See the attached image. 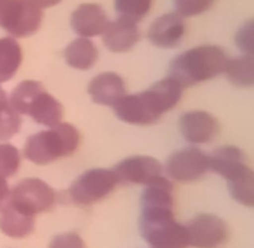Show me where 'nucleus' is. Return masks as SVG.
<instances>
[{"instance_id": "dca6fc26", "label": "nucleus", "mask_w": 254, "mask_h": 248, "mask_svg": "<svg viewBox=\"0 0 254 248\" xmlns=\"http://www.w3.org/2000/svg\"><path fill=\"white\" fill-rule=\"evenodd\" d=\"M126 83L119 74L114 72H104L91 81L88 93L94 103L114 107L119 99L126 96Z\"/></svg>"}, {"instance_id": "393cba45", "label": "nucleus", "mask_w": 254, "mask_h": 248, "mask_svg": "<svg viewBox=\"0 0 254 248\" xmlns=\"http://www.w3.org/2000/svg\"><path fill=\"white\" fill-rule=\"evenodd\" d=\"M20 168V153L14 145L0 144V178L6 179L15 175Z\"/></svg>"}, {"instance_id": "aec40b11", "label": "nucleus", "mask_w": 254, "mask_h": 248, "mask_svg": "<svg viewBox=\"0 0 254 248\" xmlns=\"http://www.w3.org/2000/svg\"><path fill=\"white\" fill-rule=\"evenodd\" d=\"M22 62L21 46L11 36L0 39V83L11 79Z\"/></svg>"}, {"instance_id": "4be33fe9", "label": "nucleus", "mask_w": 254, "mask_h": 248, "mask_svg": "<svg viewBox=\"0 0 254 248\" xmlns=\"http://www.w3.org/2000/svg\"><path fill=\"white\" fill-rule=\"evenodd\" d=\"M231 196L246 207L254 208V169L248 166L237 178L228 181Z\"/></svg>"}, {"instance_id": "a211bd4d", "label": "nucleus", "mask_w": 254, "mask_h": 248, "mask_svg": "<svg viewBox=\"0 0 254 248\" xmlns=\"http://www.w3.org/2000/svg\"><path fill=\"white\" fill-rule=\"evenodd\" d=\"M35 217L7 201L0 210V230L11 238H25L34 232Z\"/></svg>"}, {"instance_id": "7c9ffc66", "label": "nucleus", "mask_w": 254, "mask_h": 248, "mask_svg": "<svg viewBox=\"0 0 254 248\" xmlns=\"http://www.w3.org/2000/svg\"><path fill=\"white\" fill-rule=\"evenodd\" d=\"M11 2H12V0H0V20L2 19V16L5 15L6 10L9 9V6Z\"/></svg>"}, {"instance_id": "f257e3e1", "label": "nucleus", "mask_w": 254, "mask_h": 248, "mask_svg": "<svg viewBox=\"0 0 254 248\" xmlns=\"http://www.w3.org/2000/svg\"><path fill=\"white\" fill-rule=\"evenodd\" d=\"M174 186L159 176L141 195L140 232L150 248H189L186 226L174 216Z\"/></svg>"}, {"instance_id": "f3484780", "label": "nucleus", "mask_w": 254, "mask_h": 248, "mask_svg": "<svg viewBox=\"0 0 254 248\" xmlns=\"http://www.w3.org/2000/svg\"><path fill=\"white\" fill-rule=\"evenodd\" d=\"M25 114L31 117L36 123L47 126H55L61 123L64 117V108L61 103L49 92L42 88L37 92L30 104L27 106Z\"/></svg>"}, {"instance_id": "ddd939ff", "label": "nucleus", "mask_w": 254, "mask_h": 248, "mask_svg": "<svg viewBox=\"0 0 254 248\" xmlns=\"http://www.w3.org/2000/svg\"><path fill=\"white\" fill-rule=\"evenodd\" d=\"M180 129L184 138L193 144L210 143L220 130L218 122L205 111H191L180 118Z\"/></svg>"}, {"instance_id": "cd10ccee", "label": "nucleus", "mask_w": 254, "mask_h": 248, "mask_svg": "<svg viewBox=\"0 0 254 248\" xmlns=\"http://www.w3.org/2000/svg\"><path fill=\"white\" fill-rule=\"evenodd\" d=\"M49 248H87L86 243L79 235L74 232H66L52 238Z\"/></svg>"}, {"instance_id": "423d86ee", "label": "nucleus", "mask_w": 254, "mask_h": 248, "mask_svg": "<svg viewBox=\"0 0 254 248\" xmlns=\"http://www.w3.org/2000/svg\"><path fill=\"white\" fill-rule=\"evenodd\" d=\"M9 201L30 216L47 212L56 203V192L45 181L36 178L24 179L10 191Z\"/></svg>"}, {"instance_id": "2f4dec72", "label": "nucleus", "mask_w": 254, "mask_h": 248, "mask_svg": "<svg viewBox=\"0 0 254 248\" xmlns=\"http://www.w3.org/2000/svg\"><path fill=\"white\" fill-rule=\"evenodd\" d=\"M7 103H9V99H7L6 93H5L4 89L0 87V108H2L4 106H6Z\"/></svg>"}, {"instance_id": "6e6552de", "label": "nucleus", "mask_w": 254, "mask_h": 248, "mask_svg": "<svg viewBox=\"0 0 254 248\" xmlns=\"http://www.w3.org/2000/svg\"><path fill=\"white\" fill-rule=\"evenodd\" d=\"M44 19V10L29 0H12L11 5L0 21V27L11 37H29L39 31Z\"/></svg>"}, {"instance_id": "7ed1b4c3", "label": "nucleus", "mask_w": 254, "mask_h": 248, "mask_svg": "<svg viewBox=\"0 0 254 248\" xmlns=\"http://www.w3.org/2000/svg\"><path fill=\"white\" fill-rule=\"evenodd\" d=\"M228 60L225 50L216 45L192 47L174 59L170 77L175 78L184 88L191 87L223 73Z\"/></svg>"}, {"instance_id": "0eeeda50", "label": "nucleus", "mask_w": 254, "mask_h": 248, "mask_svg": "<svg viewBox=\"0 0 254 248\" xmlns=\"http://www.w3.org/2000/svg\"><path fill=\"white\" fill-rule=\"evenodd\" d=\"M186 226L190 246L196 248H221L227 243L230 228L221 217L210 213H202Z\"/></svg>"}, {"instance_id": "c85d7f7f", "label": "nucleus", "mask_w": 254, "mask_h": 248, "mask_svg": "<svg viewBox=\"0 0 254 248\" xmlns=\"http://www.w3.org/2000/svg\"><path fill=\"white\" fill-rule=\"evenodd\" d=\"M10 197V188L7 185L6 180L2 178H0V210L4 207L5 203L9 201Z\"/></svg>"}, {"instance_id": "6ab92c4d", "label": "nucleus", "mask_w": 254, "mask_h": 248, "mask_svg": "<svg viewBox=\"0 0 254 248\" xmlns=\"http://www.w3.org/2000/svg\"><path fill=\"white\" fill-rule=\"evenodd\" d=\"M64 59L73 68L86 71L96 64L98 60V50L89 39L77 37L64 49Z\"/></svg>"}, {"instance_id": "5701e85b", "label": "nucleus", "mask_w": 254, "mask_h": 248, "mask_svg": "<svg viewBox=\"0 0 254 248\" xmlns=\"http://www.w3.org/2000/svg\"><path fill=\"white\" fill-rule=\"evenodd\" d=\"M154 1L155 0H114V10L118 17L138 24L148 16Z\"/></svg>"}, {"instance_id": "4468645a", "label": "nucleus", "mask_w": 254, "mask_h": 248, "mask_svg": "<svg viewBox=\"0 0 254 248\" xmlns=\"http://www.w3.org/2000/svg\"><path fill=\"white\" fill-rule=\"evenodd\" d=\"M208 166L213 173L231 181L248 168L247 156L238 146L223 145L208 155Z\"/></svg>"}, {"instance_id": "9d476101", "label": "nucleus", "mask_w": 254, "mask_h": 248, "mask_svg": "<svg viewBox=\"0 0 254 248\" xmlns=\"http://www.w3.org/2000/svg\"><path fill=\"white\" fill-rule=\"evenodd\" d=\"M119 184H140L148 185L163 175V166L151 156H130L122 160L113 168Z\"/></svg>"}, {"instance_id": "f03ea898", "label": "nucleus", "mask_w": 254, "mask_h": 248, "mask_svg": "<svg viewBox=\"0 0 254 248\" xmlns=\"http://www.w3.org/2000/svg\"><path fill=\"white\" fill-rule=\"evenodd\" d=\"M184 87L173 77L156 82L148 91L138 94H126L113 107L121 121L136 125H149L161 118L164 113L178 106Z\"/></svg>"}, {"instance_id": "1a4fd4ad", "label": "nucleus", "mask_w": 254, "mask_h": 248, "mask_svg": "<svg viewBox=\"0 0 254 248\" xmlns=\"http://www.w3.org/2000/svg\"><path fill=\"white\" fill-rule=\"evenodd\" d=\"M208 155L197 148H186L171 154L166 161V173L179 183H191L202 178L207 170Z\"/></svg>"}, {"instance_id": "f8f14e48", "label": "nucleus", "mask_w": 254, "mask_h": 248, "mask_svg": "<svg viewBox=\"0 0 254 248\" xmlns=\"http://www.w3.org/2000/svg\"><path fill=\"white\" fill-rule=\"evenodd\" d=\"M108 24L106 10L96 2H83L71 14V27L79 37L102 36Z\"/></svg>"}, {"instance_id": "9b49d317", "label": "nucleus", "mask_w": 254, "mask_h": 248, "mask_svg": "<svg viewBox=\"0 0 254 248\" xmlns=\"http://www.w3.org/2000/svg\"><path fill=\"white\" fill-rule=\"evenodd\" d=\"M186 35L185 17L176 11L166 12L156 17L148 29V39L154 46L174 49L179 46Z\"/></svg>"}, {"instance_id": "39448f33", "label": "nucleus", "mask_w": 254, "mask_h": 248, "mask_svg": "<svg viewBox=\"0 0 254 248\" xmlns=\"http://www.w3.org/2000/svg\"><path fill=\"white\" fill-rule=\"evenodd\" d=\"M118 184L113 169H91L72 184L68 193L76 205L89 206L106 198Z\"/></svg>"}, {"instance_id": "b1692460", "label": "nucleus", "mask_w": 254, "mask_h": 248, "mask_svg": "<svg viewBox=\"0 0 254 248\" xmlns=\"http://www.w3.org/2000/svg\"><path fill=\"white\" fill-rule=\"evenodd\" d=\"M21 128V117L9 103L0 108V140H9Z\"/></svg>"}, {"instance_id": "c756f323", "label": "nucleus", "mask_w": 254, "mask_h": 248, "mask_svg": "<svg viewBox=\"0 0 254 248\" xmlns=\"http://www.w3.org/2000/svg\"><path fill=\"white\" fill-rule=\"evenodd\" d=\"M30 2L35 5V6L40 7L41 10L49 9V7L56 6L60 2H62V0H29Z\"/></svg>"}, {"instance_id": "2eb2a0df", "label": "nucleus", "mask_w": 254, "mask_h": 248, "mask_svg": "<svg viewBox=\"0 0 254 248\" xmlns=\"http://www.w3.org/2000/svg\"><path fill=\"white\" fill-rule=\"evenodd\" d=\"M103 44L112 52H127L133 49L140 40V30L138 24L129 20L118 19L109 21L108 26L102 34Z\"/></svg>"}, {"instance_id": "20e7f679", "label": "nucleus", "mask_w": 254, "mask_h": 248, "mask_svg": "<svg viewBox=\"0 0 254 248\" xmlns=\"http://www.w3.org/2000/svg\"><path fill=\"white\" fill-rule=\"evenodd\" d=\"M78 145L79 133L76 126L61 122L50 130L29 136L24 146V155L37 165H47L57 159L72 155Z\"/></svg>"}, {"instance_id": "412c9836", "label": "nucleus", "mask_w": 254, "mask_h": 248, "mask_svg": "<svg viewBox=\"0 0 254 248\" xmlns=\"http://www.w3.org/2000/svg\"><path fill=\"white\" fill-rule=\"evenodd\" d=\"M223 73L233 86L242 88L254 87V57L242 54L230 59Z\"/></svg>"}, {"instance_id": "a878e982", "label": "nucleus", "mask_w": 254, "mask_h": 248, "mask_svg": "<svg viewBox=\"0 0 254 248\" xmlns=\"http://www.w3.org/2000/svg\"><path fill=\"white\" fill-rule=\"evenodd\" d=\"M215 2L216 0H174V7L179 15L186 19L205 14Z\"/></svg>"}, {"instance_id": "bb28decb", "label": "nucleus", "mask_w": 254, "mask_h": 248, "mask_svg": "<svg viewBox=\"0 0 254 248\" xmlns=\"http://www.w3.org/2000/svg\"><path fill=\"white\" fill-rule=\"evenodd\" d=\"M235 44L243 55L254 57V17L243 22L235 35Z\"/></svg>"}]
</instances>
